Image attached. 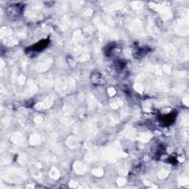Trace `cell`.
Segmentation results:
<instances>
[{
	"mask_svg": "<svg viewBox=\"0 0 189 189\" xmlns=\"http://www.w3.org/2000/svg\"><path fill=\"white\" fill-rule=\"evenodd\" d=\"M49 41L47 40H45V41H41L40 42H38V44H35L34 46L32 47V50L33 51H41L43 49H44L46 47L47 45L48 44Z\"/></svg>",
	"mask_w": 189,
	"mask_h": 189,
	"instance_id": "cell-1",
	"label": "cell"
}]
</instances>
